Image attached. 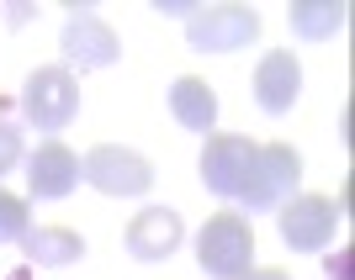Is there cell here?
Segmentation results:
<instances>
[{
  "instance_id": "15",
  "label": "cell",
  "mask_w": 355,
  "mask_h": 280,
  "mask_svg": "<svg viewBox=\"0 0 355 280\" xmlns=\"http://www.w3.org/2000/svg\"><path fill=\"white\" fill-rule=\"evenodd\" d=\"M32 233V212L21 196L0 191V243H21V238Z\"/></svg>"
},
{
  "instance_id": "14",
  "label": "cell",
  "mask_w": 355,
  "mask_h": 280,
  "mask_svg": "<svg viewBox=\"0 0 355 280\" xmlns=\"http://www.w3.org/2000/svg\"><path fill=\"white\" fill-rule=\"evenodd\" d=\"M286 21H292V32L302 43H329L345 27V0H297Z\"/></svg>"
},
{
  "instance_id": "8",
  "label": "cell",
  "mask_w": 355,
  "mask_h": 280,
  "mask_svg": "<svg viewBox=\"0 0 355 280\" xmlns=\"http://www.w3.org/2000/svg\"><path fill=\"white\" fill-rule=\"evenodd\" d=\"M254 148L260 143H250V138H239V133H207V148H202V185H207L218 201H234V196L244 191Z\"/></svg>"
},
{
  "instance_id": "11",
  "label": "cell",
  "mask_w": 355,
  "mask_h": 280,
  "mask_svg": "<svg viewBox=\"0 0 355 280\" xmlns=\"http://www.w3.org/2000/svg\"><path fill=\"white\" fill-rule=\"evenodd\" d=\"M297 90H302V64L292 59V48H270L260 59V69H254V101H260V111H270V117L292 111Z\"/></svg>"
},
{
  "instance_id": "13",
  "label": "cell",
  "mask_w": 355,
  "mask_h": 280,
  "mask_svg": "<svg viewBox=\"0 0 355 280\" xmlns=\"http://www.w3.org/2000/svg\"><path fill=\"white\" fill-rule=\"evenodd\" d=\"M21 249H27L32 265L59 270V265H74V259L85 254V238L69 233V227H32V233L21 238Z\"/></svg>"
},
{
  "instance_id": "7",
  "label": "cell",
  "mask_w": 355,
  "mask_h": 280,
  "mask_svg": "<svg viewBox=\"0 0 355 280\" xmlns=\"http://www.w3.org/2000/svg\"><path fill=\"white\" fill-rule=\"evenodd\" d=\"M59 48H64V69H106V64H117L122 59V37L112 27H106L96 11H74L69 21H64V37H59Z\"/></svg>"
},
{
  "instance_id": "9",
  "label": "cell",
  "mask_w": 355,
  "mask_h": 280,
  "mask_svg": "<svg viewBox=\"0 0 355 280\" xmlns=\"http://www.w3.org/2000/svg\"><path fill=\"white\" fill-rule=\"evenodd\" d=\"M80 185V153L59 138H48L27 153V191L32 201H64Z\"/></svg>"
},
{
  "instance_id": "12",
  "label": "cell",
  "mask_w": 355,
  "mask_h": 280,
  "mask_svg": "<svg viewBox=\"0 0 355 280\" xmlns=\"http://www.w3.org/2000/svg\"><path fill=\"white\" fill-rule=\"evenodd\" d=\"M170 111H175V122L191 127V133H212V127H218V95H212V85L196 80V74H180L175 85H170Z\"/></svg>"
},
{
  "instance_id": "3",
  "label": "cell",
  "mask_w": 355,
  "mask_h": 280,
  "mask_svg": "<svg viewBox=\"0 0 355 280\" xmlns=\"http://www.w3.org/2000/svg\"><path fill=\"white\" fill-rule=\"evenodd\" d=\"M196 265L212 280H244L254 265V233L239 212H218V217L196 233Z\"/></svg>"
},
{
  "instance_id": "5",
  "label": "cell",
  "mask_w": 355,
  "mask_h": 280,
  "mask_svg": "<svg viewBox=\"0 0 355 280\" xmlns=\"http://www.w3.org/2000/svg\"><path fill=\"white\" fill-rule=\"evenodd\" d=\"M260 37V11H250V6H234V0H223V6H196L191 16H186V43L196 48V53H234V48L254 43Z\"/></svg>"
},
{
  "instance_id": "2",
  "label": "cell",
  "mask_w": 355,
  "mask_h": 280,
  "mask_svg": "<svg viewBox=\"0 0 355 280\" xmlns=\"http://www.w3.org/2000/svg\"><path fill=\"white\" fill-rule=\"evenodd\" d=\"M80 111V80H74L64 64H48V69H32L27 85H21V117L37 133H64Z\"/></svg>"
},
{
  "instance_id": "4",
  "label": "cell",
  "mask_w": 355,
  "mask_h": 280,
  "mask_svg": "<svg viewBox=\"0 0 355 280\" xmlns=\"http://www.w3.org/2000/svg\"><path fill=\"white\" fill-rule=\"evenodd\" d=\"M80 180L96 185L101 196H148L154 191V164H148L138 148L101 143L80 159Z\"/></svg>"
},
{
  "instance_id": "10",
  "label": "cell",
  "mask_w": 355,
  "mask_h": 280,
  "mask_svg": "<svg viewBox=\"0 0 355 280\" xmlns=\"http://www.w3.org/2000/svg\"><path fill=\"white\" fill-rule=\"evenodd\" d=\"M180 238H186V222H180L175 207H144L128 222V254H133L138 265L170 259V254L180 249Z\"/></svg>"
},
{
  "instance_id": "1",
  "label": "cell",
  "mask_w": 355,
  "mask_h": 280,
  "mask_svg": "<svg viewBox=\"0 0 355 280\" xmlns=\"http://www.w3.org/2000/svg\"><path fill=\"white\" fill-rule=\"evenodd\" d=\"M297 180H302V153L292 143H266L254 148V164L244 175V191L234 196L239 212H282L286 201L297 196Z\"/></svg>"
},
{
  "instance_id": "18",
  "label": "cell",
  "mask_w": 355,
  "mask_h": 280,
  "mask_svg": "<svg viewBox=\"0 0 355 280\" xmlns=\"http://www.w3.org/2000/svg\"><path fill=\"white\" fill-rule=\"evenodd\" d=\"M244 280H292V275H286V270H250Z\"/></svg>"
},
{
  "instance_id": "6",
  "label": "cell",
  "mask_w": 355,
  "mask_h": 280,
  "mask_svg": "<svg viewBox=\"0 0 355 280\" xmlns=\"http://www.w3.org/2000/svg\"><path fill=\"white\" fill-rule=\"evenodd\" d=\"M282 243L292 254H318L334 243V227H340V201H329V196H292L282 212Z\"/></svg>"
},
{
  "instance_id": "16",
  "label": "cell",
  "mask_w": 355,
  "mask_h": 280,
  "mask_svg": "<svg viewBox=\"0 0 355 280\" xmlns=\"http://www.w3.org/2000/svg\"><path fill=\"white\" fill-rule=\"evenodd\" d=\"M21 159H27V143H21V127L0 117V180L11 175V169H16Z\"/></svg>"
},
{
  "instance_id": "17",
  "label": "cell",
  "mask_w": 355,
  "mask_h": 280,
  "mask_svg": "<svg viewBox=\"0 0 355 280\" xmlns=\"http://www.w3.org/2000/svg\"><path fill=\"white\" fill-rule=\"evenodd\" d=\"M159 11H170V16H191L196 6H186V0H159Z\"/></svg>"
}]
</instances>
